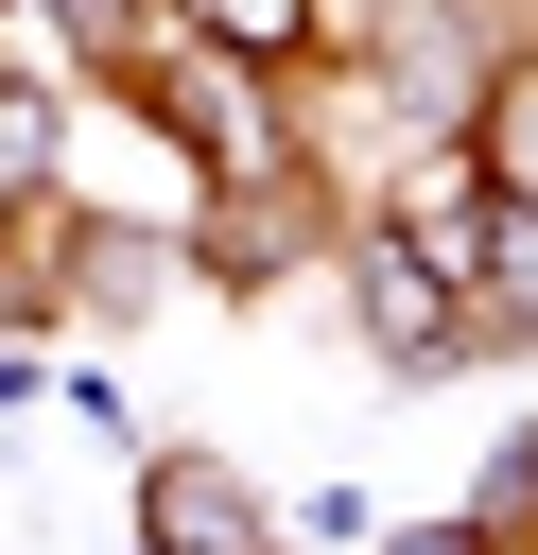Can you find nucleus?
Listing matches in <instances>:
<instances>
[{"label": "nucleus", "instance_id": "nucleus-9", "mask_svg": "<svg viewBox=\"0 0 538 555\" xmlns=\"http://www.w3.org/2000/svg\"><path fill=\"white\" fill-rule=\"evenodd\" d=\"M382 555H503V538H486V520L451 503V520H417V538H382Z\"/></svg>", "mask_w": 538, "mask_h": 555}, {"label": "nucleus", "instance_id": "nucleus-8", "mask_svg": "<svg viewBox=\"0 0 538 555\" xmlns=\"http://www.w3.org/2000/svg\"><path fill=\"white\" fill-rule=\"evenodd\" d=\"M0 17H52V35L104 52V69H121V35H139V0H0Z\"/></svg>", "mask_w": 538, "mask_h": 555}, {"label": "nucleus", "instance_id": "nucleus-3", "mask_svg": "<svg viewBox=\"0 0 538 555\" xmlns=\"http://www.w3.org/2000/svg\"><path fill=\"white\" fill-rule=\"evenodd\" d=\"M139 555H278V503L226 451H139Z\"/></svg>", "mask_w": 538, "mask_h": 555}, {"label": "nucleus", "instance_id": "nucleus-10", "mask_svg": "<svg viewBox=\"0 0 538 555\" xmlns=\"http://www.w3.org/2000/svg\"><path fill=\"white\" fill-rule=\"evenodd\" d=\"M521 17H538V0H521Z\"/></svg>", "mask_w": 538, "mask_h": 555}, {"label": "nucleus", "instance_id": "nucleus-2", "mask_svg": "<svg viewBox=\"0 0 538 555\" xmlns=\"http://www.w3.org/2000/svg\"><path fill=\"white\" fill-rule=\"evenodd\" d=\"M330 260H347V312H364V347H382L399 382H451V364H469V295H451V260H434L399 208H347Z\"/></svg>", "mask_w": 538, "mask_h": 555}, {"label": "nucleus", "instance_id": "nucleus-4", "mask_svg": "<svg viewBox=\"0 0 538 555\" xmlns=\"http://www.w3.org/2000/svg\"><path fill=\"white\" fill-rule=\"evenodd\" d=\"M139 17H174V35H208V52H243V69H278V87H295V69H312V52L347 35L330 0H139Z\"/></svg>", "mask_w": 538, "mask_h": 555}, {"label": "nucleus", "instance_id": "nucleus-1", "mask_svg": "<svg viewBox=\"0 0 538 555\" xmlns=\"http://www.w3.org/2000/svg\"><path fill=\"white\" fill-rule=\"evenodd\" d=\"M121 104L208 173V191H260V173H312V139H295V87L278 69H243V52H208V35H174V17H139L121 35Z\"/></svg>", "mask_w": 538, "mask_h": 555}, {"label": "nucleus", "instance_id": "nucleus-7", "mask_svg": "<svg viewBox=\"0 0 538 555\" xmlns=\"http://www.w3.org/2000/svg\"><path fill=\"white\" fill-rule=\"evenodd\" d=\"M469 520H486L503 555H538V434H503V451L469 468Z\"/></svg>", "mask_w": 538, "mask_h": 555}, {"label": "nucleus", "instance_id": "nucleus-6", "mask_svg": "<svg viewBox=\"0 0 538 555\" xmlns=\"http://www.w3.org/2000/svg\"><path fill=\"white\" fill-rule=\"evenodd\" d=\"M469 156H486L503 191H538V35H503V69H486V104H469Z\"/></svg>", "mask_w": 538, "mask_h": 555}, {"label": "nucleus", "instance_id": "nucleus-5", "mask_svg": "<svg viewBox=\"0 0 538 555\" xmlns=\"http://www.w3.org/2000/svg\"><path fill=\"white\" fill-rule=\"evenodd\" d=\"M52 173H69V87H52V69H0V208L35 225Z\"/></svg>", "mask_w": 538, "mask_h": 555}]
</instances>
